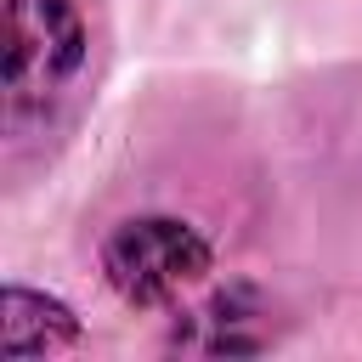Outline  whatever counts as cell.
Listing matches in <instances>:
<instances>
[{
  "label": "cell",
  "instance_id": "cell-1",
  "mask_svg": "<svg viewBox=\"0 0 362 362\" xmlns=\"http://www.w3.org/2000/svg\"><path fill=\"white\" fill-rule=\"evenodd\" d=\"M90 62V28L79 0H6V141L45 136Z\"/></svg>",
  "mask_w": 362,
  "mask_h": 362
},
{
  "label": "cell",
  "instance_id": "cell-2",
  "mask_svg": "<svg viewBox=\"0 0 362 362\" xmlns=\"http://www.w3.org/2000/svg\"><path fill=\"white\" fill-rule=\"evenodd\" d=\"M209 243L175 215H130L102 238V277L130 305H170L181 288L204 283Z\"/></svg>",
  "mask_w": 362,
  "mask_h": 362
},
{
  "label": "cell",
  "instance_id": "cell-3",
  "mask_svg": "<svg viewBox=\"0 0 362 362\" xmlns=\"http://www.w3.org/2000/svg\"><path fill=\"white\" fill-rule=\"evenodd\" d=\"M260 317H266L260 294H255L249 283H232V288H221L215 300H204L187 322H175L170 345H181V351H204V356H221V351H226V356L266 351L272 334L260 328Z\"/></svg>",
  "mask_w": 362,
  "mask_h": 362
},
{
  "label": "cell",
  "instance_id": "cell-4",
  "mask_svg": "<svg viewBox=\"0 0 362 362\" xmlns=\"http://www.w3.org/2000/svg\"><path fill=\"white\" fill-rule=\"evenodd\" d=\"M68 345H79V317L40 288L6 283V294H0V351L6 356H51V351H68Z\"/></svg>",
  "mask_w": 362,
  "mask_h": 362
}]
</instances>
